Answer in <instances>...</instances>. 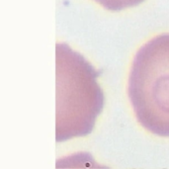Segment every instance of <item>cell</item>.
Listing matches in <instances>:
<instances>
[{
	"label": "cell",
	"instance_id": "3957f363",
	"mask_svg": "<svg viewBox=\"0 0 169 169\" xmlns=\"http://www.w3.org/2000/svg\"><path fill=\"white\" fill-rule=\"evenodd\" d=\"M107 10L120 11L126 8L134 7L143 2L144 0H94Z\"/></svg>",
	"mask_w": 169,
	"mask_h": 169
},
{
	"label": "cell",
	"instance_id": "6da1fadb",
	"mask_svg": "<svg viewBox=\"0 0 169 169\" xmlns=\"http://www.w3.org/2000/svg\"><path fill=\"white\" fill-rule=\"evenodd\" d=\"M129 97L144 129L169 137V34L143 45L132 65Z\"/></svg>",
	"mask_w": 169,
	"mask_h": 169
},
{
	"label": "cell",
	"instance_id": "7a4b0ae2",
	"mask_svg": "<svg viewBox=\"0 0 169 169\" xmlns=\"http://www.w3.org/2000/svg\"><path fill=\"white\" fill-rule=\"evenodd\" d=\"M64 57L62 66V120L57 121V140L85 136L91 132L96 118L104 105V95L96 78L98 76L91 64L67 46L60 45Z\"/></svg>",
	"mask_w": 169,
	"mask_h": 169
}]
</instances>
